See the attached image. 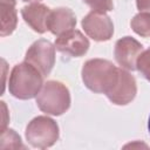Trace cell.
Masks as SVG:
<instances>
[{
  "label": "cell",
  "instance_id": "obj_14",
  "mask_svg": "<svg viewBox=\"0 0 150 150\" xmlns=\"http://www.w3.org/2000/svg\"><path fill=\"white\" fill-rule=\"evenodd\" d=\"M0 148L1 149H26V146L22 144L20 136L13 130V129H6L1 131V137H0Z\"/></svg>",
  "mask_w": 150,
  "mask_h": 150
},
{
  "label": "cell",
  "instance_id": "obj_10",
  "mask_svg": "<svg viewBox=\"0 0 150 150\" xmlns=\"http://www.w3.org/2000/svg\"><path fill=\"white\" fill-rule=\"evenodd\" d=\"M50 9L40 2H32L27 6H23L21 9V15L25 22L36 33L43 34L48 30L47 21Z\"/></svg>",
  "mask_w": 150,
  "mask_h": 150
},
{
  "label": "cell",
  "instance_id": "obj_4",
  "mask_svg": "<svg viewBox=\"0 0 150 150\" xmlns=\"http://www.w3.org/2000/svg\"><path fill=\"white\" fill-rule=\"evenodd\" d=\"M27 142L38 149H47L56 143L60 136L57 123L48 116H38L26 127Z\"/></svg>",
  "mask_w": 150,
  "mask_h": 150
},
{
  "label": "cell",
  "instance_id": "obj_17",
  "mask_svg": "<svg viewBox=\"0 0 150 150\" xmlns=\"http://www.w3.org/2000/svg\"><path fill=\"white\" fill-rule=\"evenodd\" d=\"M136 5L141 12L150 13V0H136Z\"/></svg>",
  "mask_w": 150,
  "mask_h": 150
},
{
  "label": "cell",
  "instance_id": "obj_19",
  "mask_svg": "<svg viewBox=\"0 0 150 150\" xmlns=\"http://www.w3.org/2000/svg\"><path fill=\"white\" fill-rule=\"evenodd\" d=\"M1 2L11 4V5H14V6H15V4H16V1H15V0H1Z\"/></svg>",
  "mask_w": 150,
  "mask_h": 150
},
{
  "label": "cell",
  "instance_id": "obj_2",
  "mask_svg": "<svg viewBox=\"0 0 150 150\" xmlns=\"http://www.w3.org/2000/svg\"><path fill=\"white\" fill-rule=\"evenodd\" d=\"M81 75L84 86L89 90L107 94L117 79L118 68L108 60L90 59L84 62Z\"/></svg>",
  "mask_w": 150,
  "mask_h": 150
},
{
  "label": "cell",
  "instance_id": "obj_8",
  "mask_svg": "<svg viewBox=\"0 0 150 150\" xmlns=\"http://www.w3.org/2000/svg\"><path fill=\"white\" fill-rule=\"evenodd\" d=\"M143 52V46L131 36H124L116 41L114 56L116 62L127 70L137 69V60Z\"/></svg>",
  "mask_w": 150,
  "mask_h": 150
},
{
  "label": "cell",
  "instance_id": "obj_7",
  "mask_svg": "<svg viewBox=\"0 0 150 150\" xmlns=\"http://www.w3.org/2000/svg\"><path fill=\"white\" fill-rule=\"evenodd\" d=\"M84 33L94 41H108L114 34V25L105 13L90 12L82 19Z\"/></svg>",
  "mask_w": 150,
  "mask_h": 150
},
{
  "label": "cell",
  "instance_id": "obj_1",
  "mask_svg": "<svg viewBox=\"0 0 150 150\" xmlns=\"http://www.w3.org/2000/svg\"><path fill=\"white\" fill-rule=\"evenodd\" d=\"M42 86L43 75L26 61L15 64L9 74L8 90L15 98L30 100L38 96Z\"/></svg>",
  "mask_w": 150,
  "mask_h": 150
},
{
  "label": "cell",
  "instance_id": "obj_20",
  "mask_svg": "<svg viewBox=\"0 0 150 150\" xmlns=\"http://www.w3.org/2000/svg\"><path fill=\"white\" fill-rule=\"evenodd\" d=\"M148 130L150 132V116H149V121H148Z\"/></svg>",
  "mask_w": 150,
  "mask_h": 150
},
{
  "label": "cell",
  "instance_id": "obj_13",
  "mask_svg": "<svg viewBox=\"0 0 150 150\" xmlns=\"http://www.w3.org/2000/svg\"><path fill=\"white\" fill-rule=\"evenodd\" d=\"M130 26L136 34L143 38H149L150 36V13L139 12L131 19Z\"/></svg>",
  "mask_w": 150,
  "mask_h": 150
},
{
  "label": "cell",
  "instance_id": "obj_5",
  "mask_svg": "<svg viewBox=\"0 0 150 150\" xmlns=\"http://www.w3.org/2000/svg\"><path fill=\"white\" fill-rule=\"evenodd\" d=\"M55 49L50 41L40 39L27 49L25 61L34 66L43 77L48 76L55 64Z\"/></svg>",
  "mask_w": 150,
  "mask_h": 150
},
{
  "label": "cell",
  "instance_id": "obj_6",
  "mask_svg": "<svg viewBox=\"0 0 150 150\" xmlns=\"http://www.w3.org/2000/svg\"><path fill=\"white\" fill-rule=\"evenodd\" d=\"M137 94V86L135 77L123 68H118V75L114 86L105 94L109 101L117 105H125L130 103Z\"/></svg>",
  "mask_w": 150,
  "mask_h": 150
},
{
  "label": "cell",
  "instance_id": "obj_11",
  "mask_svg": "<svg viewBox=\"0 0 150 150\" xmlns=\"http://www.w3.org/2000/svg\"><path fill=\"white\" fill-rule=\"evenodd\" d=\"M75 26H76V16L70 8L59 7L50 9L47 21V27L52 34L59 36L68 30L74 29Z\"/></svg>",
  "mask_w": 150,
  "mask_h": 150
},
{
  "label": "cell",
  "instance_id": "obj_3",
  "mask_svg": "<svg viewBox=\"0 0 150 150\" xmlns=\"http://www.w3.org/2000/svg\"><path fill=\"white\" fill-rule=\"evenodd\" d=\"M36 104L42 112L60 116L70 107V93L63 83L47 81L36 96Z\"/></svg>",
  "mask_w": 150,
  "mask_h": 150
},
{
  "label": "cell",
  "instance_id": "obj_15",
  "mask_svg": "<svg viewBox=\"0 0 150 150\" xmlns=\"http://www.w3.org/2000/svg\"><path fill=\"white\" fill-rule=\"evenodd\" d=\"M137 70L150 82V47L141 53L137 60Z\"/></svg>",
  "mask_w": 150,
  "mask_h": 150
},
{
  "label": "cell",
  "instance_id": "obj_9",
  "mask_svg": "<svg viewBox=\"0 0 150 150\" xmlns=\"http://www.w3.org/2000/svg\"><path fill=\"white\" fill-rule=\"evenodd\" d=\"M89 40L77 29L68 30L59 35L55 40L57 52L70 57H80L89 49Z\"/></svg>",
  "mask_w": 150,
  "mask_h": 150
},
{
  "label": "cell",
  "instance_id": "obj_12",
  "mask_svg": "<svg viewBox=\"0 0 150 150\" xmlns=\"http://www.w3.org/2000/svg\"><path fill=\"white\" fill-rule=\"evenodd\" d=\"M0 13H1V29L0 35L7 36L11 35L18 25V12L14 5L11 4H0Z\"/></svg>",
  "mask_w": 150,
  "mask_h": 150
},
{
  "label": "cell",
  "instance_id": "obj_16",
  "mask_svg": "<svg viewBox=\"0 0 150 150\" xmlns=\"http://www.w3.org/2000/svg\"><path fill=\"white\" fill-rule=\"evenodd\" d=\"M82 1L87 4L93 12L107 13L114 9L112 0H82Z\"/></svg>",
  "mask_w": 150,
  "mask_h": 150
},
{
  "label": "cell",
  "instance_id": "obj_18",
  "mask_svg": "<svg viewBox=\"0 0 150 150\" xmlns=\"http://www.w3.org/2000/svg\"><path fill=\"white\" fill-rule=\"evenodd\" d=\"M1 105H2V108H4V116H5V115H6V112H7V111H6V105H5V102H1ZM6 123H7V122H6V120L4 118V120H2V124H1V131H2V130H5Z\"/></svg>",
  "mask_w": 150,
  "mask_h": 150
},
{
  "label": "cell",
  "instance_id": "obj_21",
  "mask_svg": "<svg viewBox=\"0 0 150 150\" xmlns=\"http://www.w3.org/2000/svg\"><path fill=\"white\" fill-rule=\"evenodd\" d=\"M23 1H39V0H23Z\"/></svg>",
  "mask_w": 150,
  "mask_h": 150
}]
</instances>
